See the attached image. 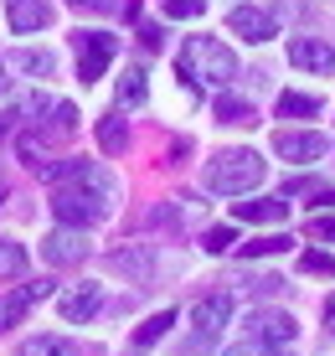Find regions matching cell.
<instances>
[{
	"mask_svg": "<svg viewBox=\"0 0 335 356\" xmlns=\"http://www.w3.org/2000/svg\"><path fill=\"white\" fill-rule=\"evenodd\" d=\"M325 325L335 330V294H330V300H325Z\"/></svg>",
	"mask_w": 335,
	"mask_h": 356,
	"instance_id": "cell-34",
	"label": "cell"
},
{
	"mask_svg": "<svg viewBox=\"0 0 335 356\" xmlns=\"http://www.w3.org/2000/svg\"><path fill=\"white\" fill-rule=\"evenodd\" d=\"M72 47H78V78L83 83H98V78H104V67H108V57L119 52V36H108V31H78V36H72Z\"/></svg>",
	"mask_w": 335,
	"mask_h": 356,
	"instance_id": "cell-5",
	"label": "cell"
},
{
	"mask_svg": "<svg viewBox=\"0 0 335 356\" xmlns=\"http://www.w3.org/2000/svg\"><path fill=\"white\" fill-rule=\"evenodd\" d=\"M10 88V78H6V63H0V93H6Z\"/></svg>",
	"mask_w": 335,
	"mask_h": 356,
	"instance_id": "cell-35",
	"label": "cell"
},
{
	"mask_svg": "<svg viewBox=\"0 0 335 356\" xmlns=\"http://www.w3.org/2000/svg\"><path fill=\"white\" fill-rule=\"evenodd\" d=\"M21 274H26V248L0 238V279H21Z\"/></svg>",
	"mask_w": 335,
	"mask_h": 356,
	"instance_id": "cell-20",
	"label": "cell"
},
{
	"mask_svg": "<svg viewBox=\"0 0 335 356\" xmlns=\"http://www.w3.org/2000/svg\"><path fill=\"white\" fill-rule=\"evenodd\" d=\"M26 305H31V289H16V294H0V330H10L26 315Z\"/></svg>",
	"mask_w": 335,
	"mask_h": 356,
	"instance_id": "cell-23",
	"label": "cell"
},
{
	"mask_svg": "<svg viewBox=\"0 0 335 356\" xmlns=\"http://www.w3.org/2000/svg\"><path fill=\"white\" fill-rule=\"evenodd\" d=\"M47 124H52L57 134H72V129H78V108H72V104H52V119H47Z\"/></svg>",
	"mask_w": 335,
	"mask_h": 356,
	"instance_id": "cell-27",
	"label": "cell"
},
{
	"mask_svg": "<svg viewBox=\"0 0 335 356\" xmlns=\"http://www.w3.org/2000/svg\"><path fill=\"white\" fill-rule=\"evenodd\" d=\"M98 310H104V284H72V289H62V294H57V315H62L67 325L93 321Z\"/></svg>",
	"mask_w": 335,
	"mask_h": 356,
	"instance_id": "cell-7",
	"label": "cell"
},
{
	"mask_svg": "<svg viewBox=\"0 0 335 356\" xmlns=\"http://www.w3.org/2000/svg\"><path fill=\"white\" fill-rule=\"evenodd\" d=\"M232 217H243V222H284V217H289V202H279V196H263V202H238V207H232Z\"/></svg>",
	"mask_w": 335,
	"mask_h": 356,
	"instance_id": "cell-13",
	"label": "cell"
},
{
	"mask_svg": "<svg viewBox=\"0 0 335 356\" xmlns=\"http://www.w3.org/2000/svg\"><path fill=\"white\" fill-rule=\"evenodd\" d=\"M6 10H10V31H21V36L42 31L47 21H52V6H47V0H10Z\"/></svg>",
	"mask_w": 335,
	"mask_h": 356,
	"instance_id": "cell-12",
	"label": "cell"
},
{
	"mask_svg": "<svg viewBox=\"0 0 335 356\" xmlns=\"http://www.w3.org/2000/svg\"><path fill=\"white\" fill-rule=\"evenodd\" d=\"M212 108H217V119H222V124H258V114H253V104H247V98L222 93Z\"/></svg>",
	"mask_w": 335,
	"mask_h": 356,
	"instance_id": "cell-16",
	"label": "cell"
},
{
	"mask_svg": "<svg viewBox=\"0 0 335 356\" xmlns=\"http://www.w3.org/2000/svg\"><path fill=\"white\" fill-rule=\"evenodd\" d=\"M243 284L253 289V294H279V289H284V279H279V274H253V279H243Z\"/></svg>",
	"mask_w": 335,
	"mask_h": 356,
	"instance_id": "cell-30",
	"label": "cell"
},
{
	"mask_svg": "<svg viewBox=\"0 0 335 356\" xmlns=\"http://www.w3.org/2000/svg\"><path fill=\"white\" fill-rule=\"evenodd\" d=\"M140 42H145V47L155 52V47H160V26H145V31H140Z\"/></svg>",
	"mask_w": 335,
	"mask_h": 356,
	"instance_id": "cell-33",
	"label": "cell"
},
{
	"mask_svg": "<svg viewBox=\"0 0 335 356\" xmlns=\"http://www.w3.org/2000/svg\"><path fill=\"white\" fill-rule=\"evenodd\" d=\"M227 356H279L274 351V341H258V336H247V341H238Z\"/></svg>",
	"mask_w": 335,
	"mask_h": 356,
	"instance_id": "cell-29",
	"label": "cell"
},
{
	"mask_svg": "<svg viewBox=\"0 0 335 356\" xmlns=\"http://www.w3.org/2000/svg\"><path fill=\"white\" fill-rule=\"evenodd\" d=\"M263 155L258 150H222L206 161V186H212L217 196H243V191H253L258 181H263Z\"/></svg>",
	"mask_w": 335,
	"mask_h": 356,
	"instance_id": "cell-3",
	"label": "cell"
},
{
	"mask_svg": "<svg viewBox=\"0 0 335 356\" xmlns=\"http://www.w3.org/2000/svg\"><path fill=\"white\" fill-rule=\"evenodd\" d=\"M247 336H258V341H274V346H289L294 336H300V325H294V315H284V310H253L247 315Z\"/></svg>",
	"mask_w": 335,
	"mask_h": 356,
	"instance_id": "cell-9",
	"label": "cell"
},
{
	"mask_svg": "<svg viewBox=\"0 0 335 356\" xmlns=\"http://www.w3.org/2000/svg\"><path fill=\"white\" fill-rule=\"evenodd\" d=\"M170 325H176V310H160V315H150V321H145L140 330H134V346H155V341L165 336Z\"/></svg>",
	"mask_w": 335,
	"mask_h": 356,
	"instance_id": "cell-22",
	"label": "cell"
},
{
	"mask_svg": "<svg viewBox=\"0 0 335 356\" xmlns=\"http://www.w3.org/2000/svg\"><path fill=\"white\" fill-rule=\"evenodd\" d=\"M67 6H78V10H108L114 0H67Z\"/></svg>",
	"mask_w": 335,
	"mask_h": 356,
	"instance_id": "cell-32",
	"label": "cell"
},
{
	"mask_svg": "<svg viewBox=\"0 0 335 356\" xmlns=\"http://www.w3.org/2000/svg\"><path fill=\"white\" fill-rule=\"evenodd\" d=\"M309 238H330L335 243V217H309Z\"/></svg>",
	"mask_w": 335,
	"mask_h": 356,
	"instance_id": "cell-31",
	"label": "cell"
},
{
	"mask_svg": "<svg viewBox=\"0 0 335 356\" xmlns=\"http://www.w3.org/2000/svg\"><path fill=\"white\" fill-rule=\"evenodd\" d=\"M232 243H238V232H232V227H212V232L202 238V248H206V253H227Z\"/></svg>",
	"mask_w": 335,
	"mask_h": 356,
	"instance_id": "cell-28",
	"label": "cell"
},
{
	"mask_svg": "<svg viewBox=\"0 0 335 356\" xmlns=\"http://www.w3.org/2000/svg\"><path fill=\"white\" fill-rule=\"evenodd\" d=\"M227 321H232V300H227V294H206V300H196L191 305L196 336L186 341V351H212V341L227 330Z\"/></svg>",
	"mask_w": 335,
	"mask_h": 356,
	"instance_id": "cell-4",
	"label": "cell"
},
{
	"mask_svg": "<svg viewBox=\"0 0 335 356\" xmlns=\"http://www.w3.org/2000/svg\"><path fill=\"white\" fill-rule=\"evenodd\" d=\"M108 268L134 274V279H150L155 274V259H150V248H119V253H108Z\"/></svg>",
	"mask_w": 335,
	"mask_h": 356,
	"instance_id": "cell-14",
	"label": "cell"
},
{
	"mask_svg": "<svg viewBox=\"0 0 335 356\" xmlns=\"http://www.w3.org/2000/svg\"><path fill=\"white\" fill-rule=\"evenodd\" d=\"M289 63L304 67V72H335V47L309 42V36H294L289 42Z\"/></svg>",
	"mask_w": 335,
	"mask_h": 356,
	"instance_id": "cell-11",
	"label": "cell"
},
{
	"mask_svg": "<svg viewBox=\"0 0 335 356\" xmlns=\"http://www.w3.org/2000/svg\"><path fill=\"white\" fill-rule=\"evenodd\" d=\"M10 67H21V72H31V78H52V52H10Z\"/></svg>",
	"mask_w": 335,
	"mask_h": 356,
	"instance_id": "cell-21",
	"label": "cell"
},
{
	"mask_svg": "<svg viewBox=\"0 0 335 356\" xmlns=\"http://www.w3.org/2000/svg\"><path fill=\"white\" fill-rule=\"evenodd\" d=\"M289 248H294V238H289V232H268V238L243 243V259H268V253H289Z\"/></svg>",
	"mask_w": 335,
	"mask_h": 356,
	"instance_id": "cell-18",
	"label": "cell"
},
{
	"mask_svg": "<svg viewBox=\"0 0 335 356\" xmlns=\"http://www.w3.org/2000/svg\"><path fill=\"white\" fill-rule=\"evenodd\" d=\"M227 31L243 36V42H268V36H279V16L253 10V6H232L227 10Z\"/></svg>",
	"mask_w": 335,
	"mask_h": 356,
	"instance_id": "cell-8",
	"label": "cell"
},
{
	"mask_svg": "<svg viewBox=\"0 0 335 356\" xmlns=\"http://www.w3.org/2000/svg\"><path fill=\"white\" fill-rule=\"evenodd\" d=\"M42 259L52 264V268H62V264H83V259H88V238H83L78 227H57L52 238L42 243Z\"/></svg>",
	"mask_w": 335,
	"mask_h": 356,
	"instance_id": "cell-10",
	"label": "cell"
},
{
	"mask_svg": "<svg viewBox=\"0 0 335 356\" xmlns=\"http://www.w3.org/2000/svg\"><path fill=\"white\" fill-rule=\"evenodd\" d=\"M300 268H304V274L330 279V274H335V259H330V253H320V248H309V253H300Z\"/></svg>",
	"mask_w": 335,
	"mask_h": 356,
	"instance_id": "cell-25",
	"label": "cell"
},
{
	"mask_svg": "<svg viewBox=\"0 0 335 356\" xmlns=\"http://www.w3.org/2000/svg\"><path fill=\"white\" fill-rule=\"evenodd\" d=\"M274 155L279 161H294V165H315L330 155V134H274Z\"/></svg>",
	"mask_w": 335,
	"mask_h": 356,
	"instance_id": "cell-6",
	"label": "cell"
},
{
	"mask_svg": "<svg viewBox=\"0 0 335 356\" xmlns=\"http://www.w3.org/2000/svg\"><path fill=\"white\" fill-rule=\"evenodd\" d=\"M145 93H150L145 67H124V78H119V104H124V108H129V104H145Z\"/></svg>",
	"mask_w": 335,
	"mask_h": 356,
	"instance_id": "cell-17",
	"label": "cell"
},
{
	"mask_svg": "<svg viewBox=\"0 0 335 356\" xmlns=\"http://www.w3.org/2000/svg\"><path fill=\"white\" fill-rule=\"evenodd\" d=\"M206 10V0H165V16L170 21H196Z\"/></svg>",
	"mask_w": 335,
	"mask_h": 356,
	"instance_id": "cell-26",
	"label": "cell"
},
{
	"mask_svg": "<svg viewBox=\"0 0 335 356\" xmlns=\"http://www.w3.org/2000/svg\"><path fill=\"white\" fill-rule=\"evenodd\" d=\"M52 212L62 227H93L114 212V176L93 161H67V165H52Z\"/></svg>",
	"mask_w": 335,
	"mask_h": 356,
	"instance_id": "cell-1",
	"label": "cell"
},
{
	"mask_svg": "<svg viewBox=\"0 0 335 356\" xmlns=\"http://www.w3.org/2000/svg\"><path fill=\"white\" fill-rule=\"evenodd\" d=\"M21 356H78V351H72L62 336H31L26 346H21Z\"/></svg>",
	"mask_w": 335,
	"mask_h": 356,
	"instance_id": "cell-24",
	"label": "cell"
},
{
	"mask_svg": "<svg viewBox=\"0 0 335 356\" xmlns=\"http://www.w3.org/2000/svg\"><path fill=\"white\" fill-rule=\"evenodd\" d=\"M279 119H315L320 114V98L315 93H279Z\"/></svg>",
	"mask_w": 335,
	"mask_h": 356,
	"instance_id": "cell-15",
	"label": "cell"
},
{
	"mask_svg": "<svg viewBox=\"0 0 335 356\" xmlns=\"http://www.w3.org/2000/svg\"><path fill=\"white\" fill-rule=\"evenodd\" d=\"M98 145H104V150H108V155H119V150H124V145H129V124H124V119H119V114H108V119H104V124H98Z\"/></svg>",
	"mask_w": 335,
	"mask_h": 356,
	"instance_id": "cell-19",
	"label": "cell"
},
{
	"mask_svg": "<svg viewBox=\"0 0 335 356\" xmlns=\"http://www.w3.org/2000/svg\"><path fill=\"white\" fill-rule=\"evenodd\" d=\"M181 78H186V93H191L196 104V83H232L238 78V57H232V47H222L217 36H191V42L181 47Z\"/></svg>",
	"mask_w": 335,
	"mask_h": 356,
	"instance_id": "cell-2",
	"label": "cell"
}]
</instances>
